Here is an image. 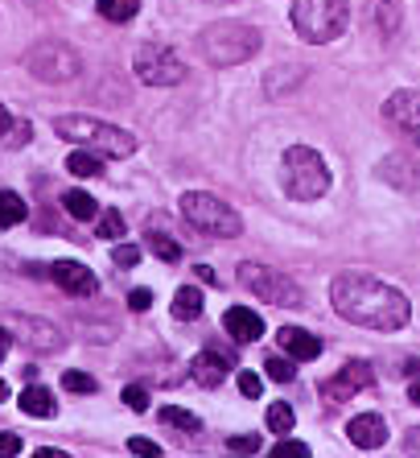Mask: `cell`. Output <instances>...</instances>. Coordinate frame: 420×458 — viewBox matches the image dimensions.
<instances>
[{
  "label": "cell",
  "instance_id": "41",
  "mask_svg": "<svg viewBox=\"0 0 420 458\" xmlns=\"http://www.w3.org/2000/svg\"><path fill=\"white\" fill-rule=\"evenodd\" d=\"M404 450L420 454V426H412V429H408V437H404Z\"/></svg>",
  "mask_w": 420,
  "mask_h": 458
},
{
  "label": "cell",
  "instance_id": "42",
  "mask_svg": "<svg viewBox=\"0 0 420 458\" xmlns=\"http://www.w3.org/2000/svg\"><path fill=\"white\" fill-rule=\"evenodd\" d=\"M13 132V116H9V107L0 104V137H9Z\"/></svg>",
  "mask_w": 420,
  "mask_h": 458
},
{
  "label": "cell",
  "instance_id": "8",
  "mask_svg": "<svg viewBox=\"0 0 420 458\" xmlns=\"http://www.w3.org/2000/svg\"><path fill=\"white\" fill-rule=\"evenodd\" d=\"M239 285L252 293V298L268 301V306H284V310H297L305 301L301 285L293 277H284L276 268L268 265H239Z\"/></svg>",
  "mask_w": 420,
  "mask_h": 458
},
{
  "label": "cell",
  "instance_id": "16",
  "mask_svg": "<svg viewBox=\"0 0 420 458\" xmlns=\"http://www.w3.org/2000/svg\"><path fill=\"white\" fill-rule=\"evenodd\" d=\"M223 327L231 331L235 343H260L264 339V318L256 314V310H248V306L227 310V314H223Z\"/></svg>",
  "mask_w": 420,
  "mask_h": 458
},
{
  "label": "cell",
  "instance_id": "31",
  "mask_svg": "<svg viewBox=\"0 0 420 458\" xmlns=\"http://www.w3.org/2000/svg\"><path fill=\"white\" fill-rule=\"evenodd\" d=\"M99 235H104V240H120V235H124V215L120 211L99 215Z\"/></svg>",
  "mask_w": 420,
  "mask_h": 458
},
{
  "label": "cell",
  "instance_id": "26",
  "mask_svg": "<svg viewBox=\"0 0 420 458\" xmlns=\"http://www.w3.org/2000/svg\"><path fill=\"white\" fill-rule=\"evenodd\" d=\"M63 207L74 215V219H95V215H99V203H95L87 191H66L63 194Z\"/></svg>",
  "mask_w": 420,
  "mask_h": 458
},
{
  "label": "cell",
  "instance_id": "1",
  "mask_svg": "<svg viewBox=\"0 0 420 458\" xmlns=\"http://www.w3.org/2000/svg\"><path fill=\"white\" fill-rule=\"evenodd\" d=\"M330 301L347 322L367 327V331H404L412 318L408 298L396 285L367 273H342L330 285Z\"/></svg>",
  "mask_w": 420,
  "mask_h": 458
},
{
  "label": "cell",
  "instance_id": "10",
  "mask_svg": "<svg viewBox=\"0 0 420 458\" xmlns=\"http://www.w3.org/2000/svg\"><path fill=\"white\" fill-rule=\"evenodd\" d=\"M4 331H9L13 339L21 343V347H29V352H38V355H46V352H63V347H66V335L58 331L54 322L33 318V314H13Z\"/></svg>",
  "mask_w": 420,
  "mask_h": 458
},
{
  "label": "cell",
  "instance_id": "28",
  "mask_svg": "<svg viewBox=\"0 0 420 458\" xmlns=\"http://www.w3.org/2000/svg\"><path fill=\"white\" fill-rule=\"evenodd\" d=\"M161 421L165 426H178V429H186V434H198L202 429V421L194 413H186V409H178V405H169V409H161Z\"/></svg>",
  "mask_w": 420,
  "mask_h": 458
},
{
  "label": "cell",
  "instance_id": "23",
  "mask_svg": "<svg viewBox=\"0 0 420 458\" xmlns=\"http://www.w3.org/2000/svg\"><path fill=\"white\" fill-rule=\"evenodd\" d=\"M29 215V207H25L21 194H13V191H0V227H17Z\"/></svg>",
  "mask_w": 420,
  "mask_h": 458
},
{
  "label": "cell",
  "instance_id": "14",
  "mask_svg": "<svg viewBox=\"0 0 420 458\" xmlns=\"http://www.w3.org/2000/svg\"><path fill=\"white\" fill-rule=\"evenodd\" d=\"M50 277L58 281L66 293H74V298H95V289H99L95 273L87 265H79V260H54V265H50Z\"/></svg>",
  "mask_w": 420,
  "mask_h": 458
},
{
  "label": "cell",
  "instance_id": "4",
  "mask_svg": "<svg viewBox=\"0 0 420 458\" xmlns=\"http://www.w3.org/2000/svg\"><path fill=\"white\" fill-rule=\"evenodd\" d=\"M198 50L214 66H239L260 50V30L243 21H214L198 33Z\"/></svg>",
  "mask_w": 420,
  "mask_h": 458
},
{
  "label": "cell",
  "instance_id": "9",
  "mask_svg": "<svg viewBox=\"0 0 420 458\" xmlns=\"http://www.w3.org/2000/svg\"><path fill=\"white\" fill-rule=\"evenodd\" d=\"M137 79L148 87H178L186 79V66H181V58L169 46L145 42L137 50Z\"/></svg>",
  "mask_w": 420,
  "mask_h": 458
},
{
  "label": "cell",
  "instance_id": "21",
  "mask_svg": "<svg viewBox=\"0 0 420 458\" xmlns=\"http://www.w3.org/2000/svg\"><path fill=\"white\" fill-rule=\"evenodd\" d=\"M305 83V66H276L273 75L264 79L268 87V96H284V91H293V87Z\"/></svg>",
  "mask_w": 420,
  "mask_h": 458
},
{
  "label": "cell",
  "instance_id": "25",
  "mask_svg": "<svg viewBox=\"0 0 420 458\" xmlns=\"http://www.w3.org/2000/svg\"><path fill=\"white\" fill-rule=\"evenodd\" d=\"M95 9H99V17H107V21H132L140 13V0H95Z\"/></svg>",
  "mask_w": 420,
  "mask_h": 458
},
{
  "label": "cell",
  "instance_id": "33",
  "mask_svg": "<svg viewBox=\"0 0 420 458\" xmlns=\"http://www.w3.org/2000/svg\"><path fill=\"white\" fill-rule=\"evenodd\" d=\"M63 388H66V393H95L99 384H95L87 372H66L63 376Z\"/></svg>",
  "mask_w": 420,
  "mask_h": 458
},
{
  "label": "cell",
  "instance_id": "24",
  "mask_svg": "<svg viewBox=\"0 0 420 458\" xmlns=\"http://www.w3.org/2000/svg\"><path fill=\"white\" fill-rule=\"evenodd\" d=\"M202 314V293L194 285H186V289H178V298H173V318H181V322H194Z\"/></svg>",
  "mask_w": 420,
  "mask_h": 458
},
{
  "label": "cell",
  "instance_id": "7",
  "mask_svg": "<svg viewBox=\"0 0 420 458\" xmlns=\"http://www.w3.org/2000/svg\"><path fill=\"white\" fill-rule=\"evenodd\" d=\"M21 66L38 83H71V79H79V71H83V58H79L74 46L58 42V38H46V42L25 50Z\"/></svg>",
  "mask_w": 420,
  "mask_h": 458
},
{
  "label": "cell",
  "instance_id": "40",
  "mask_svg": "<svg viewBox=\"0 0 420 458\" xmlns=\"http://www.w3.org/2000/svg\"><path fill=\"white\" fill-rule=\"evenodd\" d=\"M21 450V437L17 434H0V454H17Z\"/></svg>",
  "mask_w": 420,
  "mask_h": 458
},
{
  "label": "cell",
  "instance_id": "12",
  "mask_svg": "<svg viewBox=\"0 0 420 458\" xmlns=\"http://www.w3.org/2000/svg\"><path fill=\"white\" fill-rule=\"evenodd\" d=\"M383 120L396 128L399 137H408V145L420 149V91H396L383 104Z\"/></svg>",
  "mask_w": 420,
  "mask_h": 458
},
{
  "label": "cell",
  "instance_id": "48",
  "mask_svg": "<svg viewBox=\"0 0 420 458\" xmlns=\"http://www.w3.org/2000/svg\"><path fill=\"white\" fill-rule=\"evenodd\" d=\"M210 4H235V0H210Z\"/></svg>",
  "mask_w": 420,
  "mask_h": 458
},
{
  "label": "cell",
  "instance_id": "32",
  "mask_svg": "<svg viewBox=\"0 0 420 458\" xmlns=\"http://www.w3.org/2000/svg\"><path fill=\"white\" fill-rule=\"evenodd\" d=\"M112 265L137 268V265H140V248H137V244H116V248H112Z\"/></svg>",
  "mask_w": 420,
  "mask_h": 458
},
{
  "label": "cell",
  "instance_id": "6",
  "mask_svg": "<svg viewBox=\"0 0 420 458\" xmlns=\"http://www.w3.org/2000/svg\"><path fill=\"white\" fill-rule=\"evenodd\" d=\"M181 215H186L189 227H198V232H206V235H219V240L243 235V215L235 211V207H227L223 199H214L210 191L181 194Z\"/></svg>",
  "mask_w": 420,
  "mask_h": 458
},
{
  "label": "cell",
  "instance_id": "17",
  "mask_svg": "<svg viewBox=\"0 0 420 458\" xmlns=\"http://www.w3.org/2000/svg\"><path fill=\"white\" fill-rule=\"evenodd\" d=\"M276 343H281V352L289 355V360H301V363H309V360L322 355V339L309 335V331H301V327H284V331L276 335Z\"/></svg>",
  "mask_w": 420,
  "mask_h": 458
},
{
  "label": "cell",
  "instance_id": "43",
  "mask_svg": "<svg viewBox=\"0 0 420 458\" xmlns=\"http://www.w3.org/2000/svg\"><path fill=\"white\" fill-rule=\"evenodd\" d=\"M408 401H412V405H420V380L408 384Z\"/></svg>",
  "mask_w": 420,
  "mask_h": 458
},
{
  "label": "cell",
  "instance_id": "3",
  "mask_svg": "<svg viewBox=\"0 0 420 458\" xmlns=\"http://www.w3.org/2000/svg\"><path fill=\"white\" fill-rule=\"evenodd\" d=\"M281 186L289 199L297 203H314L322 194L330 191V170L322 153L309 149V145H293V149H284L281 157Z\"/></svg>",
  "mask_w": 420,
  "mask_h": 458
},
{
  "label": "cell",
  "instance_id": "22",
  "mask_svg": "<svg viewBox=\"0 0 420 458\" xmlns=\"http://www.w3.org/2000/svg\"><path fill=\"white\" fill-rule=\"evenodd\" d=\"M66 170H71L74 178H99V174H104V161H99L95 149H83V145H79V153L66 157Z\"/></svg>",
  "mask_w": 420,
  "mask_h": 458
},
{
  "label": "cell",
  "instance_id": "18",
  "mask_svg": "<svg viewBox=\"0 0 420 458\" xmlns=\"http://www.w3.org/2000/svg\"><path fill=\"white\" fill-rule=\"evenodd\" d=\"M347 437L358 450H375L388 442V426H383V417H375V413H358L347 426Z\"/></svg>",
  "mask_w": 420,
  "mask_h": 458
},
{
  "label": "cell",
  "instance_id": "2",
  "mask_svg": "<svg viewBox=\"0 0 420 458\" xmlns=\"http://www.w3.org/2000/svg\"><path fill=\"white\" fill-rule=\"evenodd\" d=\"M54 132L63 140H74L83 149H95L104 157H132L137 153V137L128 128H116L107 120H95V116H58L54 120Z\"/></svg>",
  "mask_w": 420,
  "mask_h": 458
},
{
  "label": "cell",
  "instance_id": "35",
  "mask_svg": "<svg viewBox=\"0 0 420 458\" xmlns=\"http://www.w3.org/2000/svg\"><path fill=\"white\" fill-rule=\"evenodd\" d=\"M227 450H235V454H256V450H260V437H256V434H239V437H231V442H227Z\"/></svg>",
  "mask_w": 420,
  "mask_h": 458
},
{
  "label": "cell",
  "instance_id": "39",
  "mask_svg": "<svg viewBox=\"0 0 420 458\" xmlns=\"http://www.w3.org/2000/svg\"><path fill=\"white\" fill-rule=\"evenodd\" d=\"M128 450H132V454H153V458L161 454V446H157V442H148V437H132V442H128Z\"/></svg>",
  "mask_w": 420,
  "mask_h": 458
},
{
  "label": "cell",
  "instance_id": "11",
  "mask_svg": "<svg viewBox=\"0 0 420 458\" xmlns=\"http://www.w3.org/2000/svg\"><path fill=\"white\" fill-rule=\"evenodd\" d=\"M363 388H375V368H371L367 360L342 363V372L322 380V396H326L330 405H342V401H350V396L363 393Z\"/></svg>",
  "mask_w": 420,
  "mask_h": 458
},
{
  "label": "cell",
  "instance_id": "20",
  "mask_svg": "<svg viewBox=\"0 0 420 458\" xmlns=\"http://www.w3.org/2000/svg\"><path fill=\"white\" fill-rule=\"evenodd\" d=\"M17 405H21V413H29V417H54L58 413V401L50 396V388H38V384L17 396Z\"/></svg>",
  "mask_w": 420,
  "mask_h": 458
},
{
  "label": "cell",
  "instance_id": "46",
  "mask_svg": "<svg viewBox=\"0 0 420 458\" xmlns=\"http://www.w3.org/2000/svg\"><path fill=\"white\" fill-rule=\"evenodd\" d=\"M0 401H9V384L0 380Z\"/></svg>",
  "mask_w": 420,
  "mask_h": 458
},
{
  "label": "cell",
  "instance_id": "27",
  "mask_svg": "<svg viewBox=\"0 0 420 458\" xmlns=\"http://www.w3.org/2000/svg\"><path fill=\"white\" fill-rule=\"evenodd\" d=\"M264 372H268V376H273V380L276 384H289V380H293V376H297V368H293V360H289V355H268V360H264Z\"/></svg>",
  "mask_w": 420,
  "mask_h": 458
},
{
  "label": "cell",
  "instance_id": "37",
  "mask_svg": "<svg viewBox=\"0 0 420 458\" xmlns=\"http://www.w3.org/2000/svg\"><path fill=\"white\" fill-rule=\"evenodd\" d=\"M276 454H284V458H309V446H305V442H276Z\"/></svg>",
  "mask_w": 420,
  "mask_h": 458
},
{
  "label": "cell",
  "instance_id": "34",
  "mask_svg": "<svg viewBox=\"0 0 420 458\" xmlns=\"http://www.w3.org/2000/svg\"><path fill=\"white\" fill-rule=\"evenodd\" d=\"M124 405L132 409V413H145V409H148V388H140V384H128V388H124Z\"/></svg>",
  "mask_w": 420,
  "mask_h": 458
},
{
  "label": "cell",
  "instance_id": "30",
  "mask_svg": "<svg viewBox=\"0 0 420 458\" xmlns=\"http://www.w3.org/2000/svg\"><path fill=\"white\" fill-rule=\"evenodd\" d=\"M264 421H268V429H276V434H289V429H293V409L284 405V401H276V405H268Z\"/></svg>",
  "mask_w": 420,
  "mask_h": 458
},
{
  "label": "cell",
  "instance_id": "47",
  "mask_svg": "<svg viewBox=\"0 0 420 458\" xmlns=\"http://www.w3.org/2000/svg\"><path fill=\"white\" fill-rule=\"evenodd\" d=\"M25 4H29V9H46V0H25Z\"/></svg>",
  "mask_w": 420,
  "mask_h": 458
},
{
  "label": "cell",
  "instance_id": "29",
  "mask_svg": "<svg viewBox=\"0 0 420 458\" xmlns=\"http://www.w3.org/2000/svg\"><path fill=\"white\" fill-rule=\"evenodd\" d=\"M148 248H153L165 265H178V260H181V244H178V240H169V235H161V232L148 235Z\"/></svg>",
  "mask_w": 420,
  "mask_h": 458
},
{
  "label": "cell",
  "instance_id": "36",
  "mask_svg": "<svg viewBox=\"0 0 420 458\" xmlns=\"http://www.w3.org/2000/svg\"><path fill=\"white\" fill-rule=\"evenodd\" d=\"M260 388L264 384H260V376L256 372H239V393L243 396H260Z\"/></svg>",
  "mask_w": 420,
  "mask_h": 458
},
{
  "label": "cell",
  "instance_id": "38",
  "mask_svg": "<svg viewBox=\"0 0 420 458\" xmlns=\"http://www.w3.org/2000/svg\"><path fill=\"white\" fill-rule=\"evenodd\" d=\"M153 306V293H148V289H132V293H128V310H148Z\"/></svg>",
  "mask_w": 420,
  "mask_h": 458
},
{
  "label": "cell",
  "instance_id": "13",
  "mask_svg": "<svg viewBox=\"0 0 420 458\" xmlns=\"http://www.w3.org/2000/svg\"><path fill=\"white\" fill-rule=\"evenodd\" d=\"M363 25H367L371 38L379 42H396L399 25H404V9H399V0H367V9H363Z\"/></svg>",
  "mask_w": 420,
  "mask_h": 458
},
{
  "label": "cell",
  "instance_id": "44",
  "mask_svg": "<svg viewBox=\"0 0 420 458\" xmlns=\"http://www.w3.org/2000/svg\"><path fill=\"white\" fill-rule=\"evenodd\" d=\"M198 277H202V281H210V285H214V268H210V265H198Z\"/></svg>",
  "mask_w": 420,
  "mask_h": 458
},
{
  "label": "cell",
  "instance_id": "5",
  "mask_svg": "<svg viewBox=\"0 0 420 458\" xmlns=\"http://www.w3.org/2000/svg\"><path fill=\"white\" fill-rule=\"evenodd\" d=\"M289 17H293V30L301 33L305 42L326 46V42H334L338 33H347L350 9H347V0H293Z\"/></svg>",
  "mask_w": 420,
  "mask_h": 458
},
{
  "label": "cell",
  "instance_id": "19",
  "mask_svg": "<svg viewBox=\"0 0 420 458\" xmlns=\"http://www.w3.org/2000/svg\"><path fill=\"white\" fill-rule=\"evenodd\" d=\"M379 178L391 182L396 191H412V186L420 182V174H416V165H412L408 157H399V153H391V157H383V165H379Z\"/></svg>",
  "mask_w": 420,
  "mask_h": 458
},
{
  "label": "cell",
  "instance_id": "15",
  "mask_svg": "<svg viewBox=\"0 0 420 458\" xmlns=\"http://www.w3.org/2000/svg\"><path fill=\"white\" fill-rule=\"evenodd\" d=\"M227 368H231V360L210 347V352L194 355V363H189V380L198 384V388H219V384L227 380Z\"/></svg>",
  "mask_w": 420,
  "mask_h": 458
},
{
  "label": "cell",
  "instance_id": "45",
  "mask_svg": "<svg viewBox=\"0 0 420 458\" xmlns=\"http://www.w3.org/2000/svg\"><path fill=\"white\" fill-rule=\"evenodd\" d=\"M4 352H9V331H0V360H4Z\"/></svg>",
  "mask_w": 420,
  "mask_h": 458
}]
</instances>
